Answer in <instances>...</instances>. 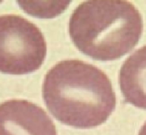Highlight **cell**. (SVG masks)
<instances>
[{"mask_svg":"<svg viewBox=\"0 0 146 135\" xmlns=\"http://www.w3.org/2000/svg\"><path fill=\"white\" fill-rule=\"evenodd\" d=\"M42 96L50 113L61 123L78 129L103 124L116 106L108 76L81 60H63L45 75Z\"/></svg>","mask_w":146,"mask_h":135,"instance_id":"1","label":"cell"},{"mask_svg":"<svg viewBox=\"0 0 146 135\" xmlns=\"http://www.w3.org/2000/svg\"><path fill=\"white\" fill-rule=\"evenodd\" d=\"M142 31L141 14L128 1H85L76 7L69 20L74 45L98 61L116 60L129 53Z\"/></svg>","mask_w":146,"mask_h":135,"instance_id":"2","label":"cell"},{"mask_svg":"<svg viewBox=\"0 0 146 135\" xmlns=\"http://www.w3.org/2000/svg\"><path fill=\"white\" fill-rule=\"evenodd\" d=\"M46 41L40 29L19 15L0 16V72L29 74L46 57Z\"/></svg>","mask_w":146,"mask_h":135,"instance_id":"3","label":"cell"},{"mask_svg":"<svg viewBox=\"0 0 146 135\" xmlns=\"http://www.w3.org/2000/svg\"><path fill=\"white\" fill-rule=\"evenodd\" d=\"M0 135H57V131L40 106L11 99L0 104Z\"/></svg>","mask_w":146,"mask_h":135,"instance_id":"4","label":"cell"},{"mask_svg":"<svg viewBox=\"0 0 146 135\" xmlns=\"http://www.w3.org/2000/svg\"><path fill=\"white\" fill-rule=\"evenodd\" d=\"M119 86L126 102L146 110V45L124 61L119 72Z\"/></svg>","mask_w":146,"mask_h":135,"instance_id":"5","label":"cell"},{"mask_svg":"<svg viewBox=\"0 0 146 135\" xmlns=\"http://www.w3.org/2000/svg\"><path fill=\"white\" fill-rule=\"evenodd\" d=\"M21 5V8L24 9L29 15H32L35 17H42V18H48V17H54L59 15L61 12L64 11V9L69 5L68 2H57L54 6H34L31 2H18Z\"/></svg>","mask_w":146,"mask_h":135,"instance_id":"6","label":"cell"},{"mask_svg":"<svg viewBox=\"0 0 146 135\" xmlns=\"http://www.w3.org/2000/svg\"><path fill=\"white\" fill-rule=\"evenodd\" d=\"M138 135H146V122L143 124V126L141 127V129H140L139 131V134Z\"/></svg>","mask_w":146,"mask_h":135,"instance_id":"7","label":"cell"}]
</instances>
